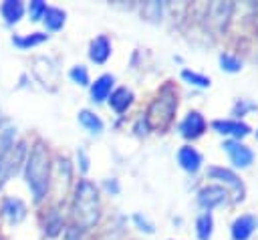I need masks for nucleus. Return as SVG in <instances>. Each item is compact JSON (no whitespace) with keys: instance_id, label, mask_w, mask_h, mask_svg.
Wrapping results in <instances>:
<instances>
[{"instance_id":"f257e3e1","label":"nucleus","mask_w":258,"mask_h":240,"mask_svg":"<svg viewBox=\"0 0 258 240\" xmlns=\"http://www.w3.org/2000/svg\"><path fill=\"white\" fill-rule=\"evenodd\" d=\"M22 171H24V182L32 194V200L40 204L50 188V153L44 143L36 141L30 147Z\"/></svg>"},{"instance_id":"f03ea898","label":"nucleus","mask_w":258,"mask_h":240,"mask_svg":"<svg viewBox=\"0 0 258 240\" xmlns=\"http://www.w3.org/2000/svg\"><path fill=\"white\" fill-rule=\"evenodd\" d=\"M71 214H73V224L79 226L81 230L93 228L99 222L101 196H99V188L93 182L79 179V184L75 186V194H73Z\"/></svg>"},{"instance_id":"7ed1b4c3","label":"nucleus","mask_w":258,"mask_h":240,"mask_svg":"<svg viewBox=\"0 0 258 240\" xmlns=\"http://www.w3.org/2000/svg\"><path fill=\"white\" fill-rule=\"evenodd\" d=\"M175 109H177V91H173V87L167 85L153 99V103L149 105L147 113H143L147 123H149V129L163 131L171 123V119L175 115Z\"/></svg>"},{"instance_id":"20e7f679","label":"nucleus","mask_w":258,"mask_h":240,"mask_svg":"<svg viewBox=\"0 0 258 240\" xmlns=\"http://www.w3.org/2000/svg\"><path fill=\"white\" fill-rule=\"evenodd\" d=\"M208 175L212 179L220 184H224V188H230L234 192V200L236 202H242L244 196H246V188H244V182L240 179V175L230 169V167H224V165H208Z\"/></svg>"},{"instance_id":"39448f33","label":"nucleus","mask_w":258,"mask_h":240,"mask_svg":"<svg viewBox=\"0 0 258 240\" xmlns=\"http://www.w3.org/2000/svg\"><path fill=\"white\" fill-rule=\"evenodd\" d=\"M222 149L228 153V159L234 165V169H246L254 163V149L238 139H226L222 143Z\"/></svg>"},{"instance_id":"423d86ee","label":"nucleus","mask_w":258,"mask_h":240,"mask_svg":"<svg viewBox=\"0 0 258 240\" xmlns=\"http://www.w3.org/2000/svg\"><path fill=\"white\" fill-rule=\"evenodd\" d=\"M179 135L183 137V139H189V141H194V139H200L204 133H206V129H208V121H206V117L200 113V111H187L185 115H183V119L179 121Z\"/></svg>"},{"instance_id":"0eeeda50","label":"nucleus","mask_w":258,"mask_h":240,"mask_svg":"<svg viewBox=\"0 0 258 240\" xmlns=\"http://www.w3.org/2000/svg\"><path fill=\"white\" fill-rule=\"evenodd\" d=\"M228 202V190L218 184H208L198 192V206L204 212H212L214 208H220Z\"/></svg>"},{"instance_id":"6e6552de","label":"nucleus","mask_w":258,"mask_h":240,"mask_svg":"<svg viewBox=\"0 0 258 240\" xmlns=\"http://www.w3.org/2000/svg\"><path fill=\"white\" fill-rule=\"evenodd\" d=\"M212 129L220 135H226V137L238 139V141L252 133V127L246 121H240V119H214Z\"/></svg>"},{"instance_id":"1a4fd4ad","label":"nucleus","mask_w":258,"mask_h":240,"mask_svg":"<svg viewBox=\"0 0 258 240\" xmlns=\"http://www.w3.org/2000/svg\"><path fill=\"white\" fill-rule=\"evenodd\" d=\"M175 159H177V165L187 173H198L204 163L202 153L194 145H181L175 153Z\"/></svg>"},{"instance_id":"9d476101","label":"nucleus","mask_w":258,"mask_h":240,"mask_svg":"<svg viewBox=\"0 0 258 240\" xmlns=\"http://www.w3.org/2000/svg\"><path fill=\"white\" fill-rule=\"evenodd\" d=\"M113 87H115V75H111V73L99 75V77H97L95 81H91V85H89L91 101L97 103V105H99V103H105V101L109 99Z\"/></svg>"},{"instance_id":"9b49d317","label":"nucleus","mask_w":258,"mask_h":240,"mask_svg":"<svg viewBox=\"0 0 258 240\" xmlns=\"http://www.w3.org/2000/svg\"><path fill=\"white\" fill-rule=\"evenodd\" d=\"M256 228H258V218L252 214H242L232 222L230 236H232V240H250L252 234L256 232Z\"/></svg>"},{"instance_id":"f8f14e48","label":"nucleus","mask_w":258,"mask_h":240,"mask_svg":"<svg viewBox=\"0 0 258 240\" xmlns=\"http://www.w3.org/2000/svg\"><path fill=\"white\" fill-rule=\"evenodd\" d=\"M111 52H113V44L107 34L95 36L89 44V61L95 65H105L111 58Z\"/></svg>"},{"instance_id":"ddd939ff","label":"nucleus","mask_w":258,"mask_h":240,"mask_svg":"<svg viewBox=\"0 0 258 240\" xmlns=\"http://www.w3.org/2000/svg\"><path fill=\"white\" fill-rule=\"evenodd\" d=\"M0 214L8 220V224H20L24 218H26V204L20 200V198H14V196H8L2 200L0 204Z\"/></svg>"},{"instance_id":"4468645a","label":"nucleus","mask_w":258,"mask_h":240,"mask_svg":"<svg viewBox=\"0 0 258 240\" xmlns=\"http://www.w3.org/2000/svg\"><path fill=\"white\" fill-rule=\"evenodd\" d=\"M133 101H135V95H133V91L129 87H117V89H113L111 95H109V99H107L109 107L117 115H123L133 105Z\"/></svg>"},{"instance_id":"2eb2a0df","label":"nucleus","mask_w":258,"mask_h":240,"mask_svg":"<svg viewBox=\"0 0 258 240\" xmlns=\"http://www.w3.org/2000/svg\"><path fill=\"white\" fill-rule=\"evenodd\" d=\"M24 12H26V6H24V2H20V0H4V2L0 4V14H2V18H4V22H6L8 26L18 24V22L22 20Z\"/></svg>"},{"instance_id":"dca6fc26","label":"nucleus","mask_w":258,"mask_h":240,"mask_svg":"<svg viewBox=\"0 0 258 240\" xmlns=\"http://www.w3.org/2000/svg\"><path fill=\"white\" fill-rule=\"evenodd\" d=\"M64 230V222H62V216L56 208H50L44 218H42V232L46 238H56L60 232Z\"/></svg>"},{"instance_id":"f3484780","label":"nucleus","mask_w":258,"mask_h":240,"mask_svg":"<svg viewBox=\"0 0 258 240\" xmlns=\"http://www.w3.org/2000/svg\"><path fill=\"white\" fill-rule=\"evenodd\" d=\"M77 119H79L81 127H83L85 131H89L91 135H101L103 129H105L103 119H101L95 111H91V109H81L79 115H77Z\"/></svg>"},{"instance_id":"a211bd4d","label":"nucleus","mask_w":258,"mask_h":240,"mask_svg":"<svg viewBox=\"0 0 258 240\" xmlns=\"http://www.w3.org/2000/svg\"><path fill=\"white\" fill-rule=\"evenodd\" d=\"M64 22H67V12L62 8H56V6H48L46 8V12L42 16V24H44L46 30L56 32V30H60L64 26Z\"/></svg>"},{"instance_id":"6ab92c4d","label":"nucleus","mask_w":258,"mask_h":240,"mask_svg":"<svg viewBox=\"0 0 258 240\" xmlns=\"http://www.w3.org/2000/svg\"><path fill=\"white\" fill-rule=\"evenodd\" d=\"M12 44L20 50H28V48H34L42 42L48 40V34L46 32H30V34H14L12 38Z\"/></svg>"},{"instance_id":"aec40b11","label":"nucleus","mask_w":258,"mask_h":240,"mask_svg":"<svg viewBox=\"0 0 258 240\" xmlns=\"http://www.w3.org/2000/svg\"><path fill=\"white\" fill-rule=\"evenodd\" d=\"M196 236H198V240H212V236H214V216H212V212H202L196 218Z\"/></svg>"},{"instance_id":"412c9836","label":"nucleus","mask_w":258,"mask_h":240,"mask_svg":"<svg viewBox=\"0 0 258 240\" xmlns=\"http://www.w3.org/2000/svg\"><path fill=\"white\" fill-rule=\"evenodd\" d=\"M181 79L191 85V87H198V89H208L212 85V79L204 73H198V71H191V69H181Z\"/></svg>"},{"instance_id":"4be33fe9","label":"nucleus","mask_w":258,"mask_h":240,"mask_svg":"<svg viewBox=\"0 0 258 240\" xmlns=\"http://www.w3.org/2000/svg\"><path fill=\"white\" fill-rule=\"evenodd\" d=\"M218 63H220V69L226 73H240L244 67V61L240 56H236L234 52H222L218 56Z\"/></svg>"},{"instance_id":"5701e85b","label":"nucleus","mask_w":258,"mask_h":240,"mask_svg":"<svg viewBox=\"0 0 258 240\" xmlns=\"http://www.w3.org/2000/svg\"><path fill=\"white\" fill-rule=\"evenodd\" d=\"M69 79L75 83V85H81V87H89L91 85V77H89V71L85 65H75L69 69Z\"/></svg>"},{"instance_id":"b1692460","label":"nucleus","mask_w":258,"mask_h":240,"mask_svg":"<svg viewBox=\"0 0 258 240\" xmlns=\"http://www.w3.org/2000/svg\"><path fill=\"white\" fill-rule=\"evenodd\" d=\"M46 8H48V4H46V2H42V0H32V2L26 6L28 18H30L32 22H40V20H42V16H44V12H46Z\"/></svg>"},{"instance_id":"393cba45","label":"nucleus","mask_w":258,"mask_h":240,"mask_svg":"<svg viewBox=\"0 0 258 240\" xmlns=\"http://www.w3.org/2000/svg\"><path fill=\"white\" fill-rule=\"evenodd\" d=\"M250 111H256V103H252V101H248V99H238V101L234 103V107H232L234 119H240V121H242V117L248 115Z\"/></svg>"},{"instance_id":"a878e982","label":"nucleus","mask_w":258,"mask_h":240,"mask_svg":"<svg viewBox=\"0 0 258 240\" xmlns=\"http://www.w3.org/2000/svg\"><path fill=\"white\" fill-rule=\"evenodd\" d=\"M131 220H133V224H135V226H137V228H139L141 232H145V234H153V232H155V228H153V224H151V222H149V220H147V218H145L143 214H139V212H135Z\"/></svg>"},{"instance_id":"bb28decb","label":"nucleus","mask_w":258,"mask_h":240,"mask_svg":"<svg viewBox=\"0 0 258 240\" xmlns=\"http://www.w3.org/2000/svg\"><path fill=\"white\" fill-rule=\"evenodd\" d=\"M133 131L137 133V135H147L151 129H149V123H147V119H145V115L141 113L137 119H135V125H133Z\"/></svg>"},{"instance_id":"cd10ccee","label":"nucleus","mask_w":258,"mask_h":240,"mask_svg":"<svg viewBox=\"0 0 258 240\" xmlns=\"http://www.w3.org/2000/svg\"><path fill=\"white\" fill-rule=\"evenodd\" d=\"M77 161H79V169L83 173H87L89 171V155H87V151L83 147L77 149Z\"/></svg>"},{"instance_id":"c85d7f7f","label":"nucleus","mask_w":258,"mask_h":240,"mask_svg":"<svg viewBox=\"0 0 258 240\" xmlns=\"http://www.w3.org/2000/svg\"><path fill=\"white\" fill-rule=\"evenodd\" d=\"M64 240H83V230L75 224L64 228Z\"/></svg>"},{"instance_id":"c756f323","label":"nucleus","mask_w":258,"mask_h":240,"mask_svg":"<svg viewBox=\"0 0 258 240\" xmlns=\"http://www.w3.org/2000/svg\"><path fill=\"white\" fill-rule=\"evenodd\" d=\"M103 188H105V190H107L111 196H117V194L121 192V186H119V182H117L115 177H109V179H105Z\"/></svg>"},{"instance_id":"7c9ffc66","label":"nucleus","mask_w":258,"mask_h":240,"mask_svg":"<svg viewBox=\"0 0 258 240\" xmlns=\"http://www.w3.org/2000/svg\"><path fill=\"white\" fill-rule=\"evenodd\" d=\"M256 139H258V129H256Z\"/></svg>"}]
</instances>
